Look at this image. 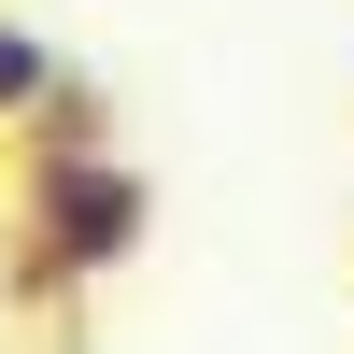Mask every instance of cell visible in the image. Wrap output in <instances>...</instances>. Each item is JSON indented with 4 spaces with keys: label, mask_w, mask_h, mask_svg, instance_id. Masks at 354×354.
Returning a JSON list of instances; mask_svg holds the SVG:
<instances>
[{
    "label": "cell",
    "mask_w": 354,
    "mask_h": 354,
    "mask_svg": "<svg viewBox=\"0 0 354 354\" xmlns=\"http://www.w3.org/2000/svg\"><path fill=\"white\" fill-rule=\"evenodd\" d=\"M156 241V185L142 156H57V170H15V227H0V298L15 312H71L100 298L128 255Z\"/></svg>",
    "instance_id": "obj_1"
},
{
    "label": "cell",
    "mask_w": 354,
    "mask_h": 354,
    "mask_svg": "<svg viewBox=\"0 0 354 354\" xmlns=\"http://www.w3.org/2000/svg\"><path fill=\"white\" fill-rule=\"evenodd\" d=\"M0 142H15V170H57V156H100V142H113V100H100V71H57V100H43V113H15Z\"/></svg>",
    "instance_id": "obj_2"
},
{
    "label": "cell",
    "mask_w": 354,
    "mask_h": 354,
    "mask_svg": "<svg viewBox=\"0 0 354 354\" xmlns=\"http://www.w3.org/2000/svg\"><path fill=\"white\" fill-rule=\"evenodd\" d=\"M57 71H71V57H57L43 28H15V15H0V128H15V113H43V100H57Z\"/></svg>",
    "instance_id": "obj_3"
}]
</instances>
